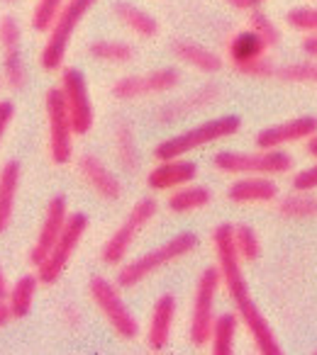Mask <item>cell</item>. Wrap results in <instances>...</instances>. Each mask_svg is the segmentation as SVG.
I'll return each instance as SVG.
<instances>
[{
  "instance_id": "36",
  "label": "cell",
  "mask_w": 317,
  "mask_h": 355,
  "mask_svg": "<svg viewBox=\"0 0 317 355\" xmlns=\"http://www.w3.org/2000/svg\"><path fill=\"white\" fill-rule=\"evenodd\" d=\"M286 22L291 30L295 32H317V6H300V8H293L288 10Z\"/></svg>"
},
{
  "instance_id": "20",
  "label": "cell",
  "mask_w": 317,
  "mask_h": 355,
  "mask_svg": "<svg viewBox=\"0 0 317 355\" xmlns=\"http://www.w3.org/2000/svg\"><path fill=\"white\" fill-rule=\"evenodd\" d=\"M171 54L184 66H188V69H193V71H200V73H208V76L218 73L225 64L220 54H215L213 49H208V46L198 44V42H190V40H174L171 42Z\"/></svg>"
},
{
  "instance_id": "9",
  "label": "cell",
  "mask_w": 317,
  "mask_h": 355,
  "mask_svg": "<svg viewBox=\"0 0 317 355\" xmlns=\"http://www.w3.org/2000/svg\"><path fill=\"white\" fill-rule=\"evenodd\" d=\"M47 124H49V158L54 166H69L74 161V127L61 88H49L44 95Z\"/></svg>"
},
{
  "instance_id": "47",
  "label": "cell",
  "mask_w": 317,
  "mask_h": 355,
  "mask_svg": "<svg viewBox=\"0 0 317 355\" xmlns=\"http://www.w3.org/2000/svg\"><path fill=\"white\" fill-rule=\"evenodd\" d=\"M259 3H263V0H257V6H259Z\"/></svg>"
},
{
  "instance_id": "19",
  "label": "cell",
  "mask_w": 317,
  "mask_h": 355,
  "mask_svg": "<svg viewBox=\"0 0 317 355\" xmlns=\"http://www.w3.org/2000/svg\"><path fill=\"white\" fill-rule=\"evenodd\" d=\"M220 93H222V90H220V85H215V83L200 85L198 90L188 93L186 98L174 100V103L164 105V107L158 110V122H174V119L188 117V114L198 112V110L210 107V105L220 100Z\"/></svg>"
},
{
  "instance_id": "4",
  "label": "cell",
  "mask_w": 317,
  "mask_h": 355,
  "mask_svg": "<svg viewBox=\"0 0 317 355\" xmlns=\"http://www.w3.org/2000/svg\"><path fill=\"white\" fill-rule=\"evenodd\" d=\"M95 6H98V0H66V6L61 8L59 17H56L54 25L47 32V42L40 54L42 69L49 71V73H56V71L64 69L71 40L76 37V30H79L81 22L86 20V15Z\"/></svg>"
},
{
  "instance_id": "23",
  "label": "cell",
  "mask_w": 317,
  "mask_h": 355,
  "mask_svg": "<svg viewBox=\"0 0 317 355\" xmlns=\"http://www.w3.org/2000/svg\"><path fill=\"white\" fill-rule=\"evenodd\" d=\"M113 15L117 17L120 25H124L139 40H154L158 35V22L144 8L134 6V3H127V0L113 3Z\"/></svg>"
},
{
  "instance_id": "35",
  "label": "cell",
  "mask_w": 317,
  "mask_h": 355,
  "mask_svg": "<svg viewBox=\"0 0 317 355\" xmlns=\"http://www.w3.org/2000/svg\"><path fill=\"white\" fill-rule=\"evenodd\" d=\"M20 44H22V27L17 22V17L0 15V49H3V54L20 51Z\"/></svg>"
},
{
  "instance_id": "39",
  "label": "cell",
  "mask_w": 317,
  "mask_h": 355,
  "mask_svg": "<svg viewBox=\"0 0 317 355\" xmlns=\"http://www.w3.org/2000/svg\"><path fill=\"white\" fill-rule=\"evenodd\" d=\"M13 117H15V105L10 100H0V144H3L8 127L13 124Z\"/></svg>"
},
{
  "instance_id": "37",
  "label": "cell",
  "mask_w": 317,
  "mask_h": 355,
  "mask_svg": "<svg viewBox=\"0 0 317 355\" xmlns=\"http://www.w3.org/2000/svg\"><path fill=\"white\" fill-rule=\"evenodd\" d=\"M291 185H293L295 193H315L317 190V163H312V166L298 171L295 175H293Z\"/></svg>"
},
{
  "instance_id": "41",
  "label": "cell",
  "mask_w": 317,
  "mask_h": 355,
  "mask_svg": "<svg viewBox=\"0 0 317 355\" xmlns=\"http://www.w3.org/2000/svg\"><path fill=\"white\" fill-rule=\"evenodd\" d=\"M227 6H232L234 10H254L257 8V0H225Z\"/></svg>"
},
{
  "instance_id": "28",
  "label": "cell",
  "mask_w": 317,
  "mask_h": 355,
  "mask_svg": "<svg viewBox=\"0 0 317 355\" xmlns=\"http://www.w3.org/2000/svg\"><path fill=\"white\" fill-rule=\"evenodd\" d=\"M278 214L286 219H310L317 217V198L310 193H295L278 200Z\"/></svg>"
},
{
  "instance_id": "16",
  "label": "cell",
  "mask_w": 317,
  "mask_h": 355,
  "mask_svg": "<svg viewBox=\"0 0 317 355\" xmlns=\"http://www.w3.org/2000/svg\"><path fill=\"white\" fill-rule=\"evenodd\" d=\"M195 175H198V166L193 161L171 158V161H158V166L147 173V185L152 193H171V190L193 183Z\"/></svg>"
},
{
  "instance_id": "32",
  "label": "cell",
  "mask_w": 317,
  "mask_h": 355,
  "mask_svg": "<svg viewBox=\"0 0 317 355\" xmlns=\"http://www.w3.org/2000/svg\"><path fill=\"white\" fill-rule=\"evenodd\" d=\"M3 80L10 85L13 90H22L27 85V66L22 59L20 51H10V54H3Z\"/></svg>"
},
{
  "instance_id": "17",
  "label": "cell",
  "mask_w": 317,
  "mask_h": 355,
  "mask_svg": "<svg viewBox=\"0 0 317 355\" xmlns=\"http://www.w3.org/2000/svg\"><path fill=\"white\" fill-rule=\"evenodd\" d=\"M79 173L86 180V185H88L98 198L110 200V202L122 198V183H120L117 175H115L98 156L83 153V156L79 158Z\"/></svg>"
},
{
  "instance_id": "8",
  "label": "cell",
  "mask_w": 317,
  "mask_h": 355,
  "mask_svg": "<svg viewBox=\"0 0 317 355\" xmlns=\"http://www.w3.org/2000/svg\"><path fill=\"white\" fill-rule=\"evenodd\" d=\"M156 212H158V205H156V200H152V198H142L132 205V209L127 212V217H124L122 224L110 234V239L105 241L103 251H100V258H103L105 266L115 268L127 258L129 248L134 246L139 232H142V229L147 227L154 217H156Z\"/></svg>"
},
{
  "instance_id": "33",
  "label": "cell",
  "mask_w": 317,
  "mask_h": 355,
  "mask_svg": "<svg viewBox=\"0 0 317 355\" xmlns=\"http://www.w3.org/2000/svg\"><path fill=\"white\" fill-rule=\"evenodd\" d=\"M276 78L288 80V83H317V61L305 59L298 64L281 66L276 71Z\"/></svg>"
},
{
  "instance_id": "3",
  "label": "cell",
  "mask_w": 317,
  "mask_h": 355,
  "mask_svg": "<svg viewBox=\"0 0 317 355\" xmlns=\"http://www.w3.org/2000/svg\"><path fill=\"white\" fill-rule=\"evenodd\" d=\"M242 129V119L237 114H220L208 122L198 124V127H190L181 134L164 139L161 144L154 146V158L156 161H171V158H184L190 151L200 146H208L215 141H225V139L234 137V134Z\"/></svg>"
},
{
  "instance_id": "42",
  "label": "cell",
  "mask_w": 317,
  "mask_h": 355,
  "mask_svg": "<svg viewBox=\"0 0 317 355\" xmlns=\"http://www.w3.org/2000/svg\"><path fill=\"white\" fill-rule=\"evenodd\" d=\"M13 314L10 309H8V302L6 300H0V329H6L8 324H10Z\"/></svg>"
},
{
  "instance_id": "40",
  "label": "cell",
  "mask_w": 317,
  "mask_h": 355,
  "mask_svg": "<svg viewBox=\"0 0 317 355\" xmlns=\"http://www.w3.org/2000/svg\"><path fill=\"white\" fill-rule=\"evenodd\" d=\"M300 51L307 56V59L317 61V32H307V35H302Z\"/></svg>"
},
{
  "instance_id": "6",
  "label": "cell",
  "mask_w": 317,
  "mask_h": 355,
  "mask_svg": "<svg viewBox=\"0 0 317 355\" xmlns=\"http://www.w3.org/2000/svg\"><path fill=\"white\" fill-rule=\"evenodd\" d=\"M222 287V277H220V268H205L198 277L195 285L193 304H190V329L188 338L195 348H205L210 345V336H213L215 324V302H218V292Z\"/></svg>"
},
{
  "instance_id": "46",
  "label": "cell",
  "mask_w": 317,
  "mask_h": 355,
  "mask_svg": "<svg viewBox=\"0 0 317 355\" xmlns=\"http://www.w3.org/2000/svg\"><path fill=\"white\" fill-rule=\"evenodd\" d=\"M0 88H3V76H0Z\"/></svg>"
},
{
  "instance_id": "34",
  "label": "cell",
  "mask_w": 317,
  "mask_h": 355,
  "mask_svg": "<svg viewBox=\"0 0 317 355\" xmlns=\"http://www.w3.org/2000/svg\"><path fill=\"white\" fill-rule=\"evenodd\" d=\"M249 30L257 32V35L268 44V49L281 42V30H278V25L266 15V12L257 10V8H254V10H249Z\"/></svg>"
},
{
  "instance_id": "12",
  "label": "cell",
  "mask_w": 317,
  "mask_h": 355,
  "mask_svg": "<svg viewBox=\"0 0 317 355\" xmlns=\"http://www.w3.org/2000/svg\"><path fill=\"white\" fill-rule=\"evenodd\" d=\"M59 88H61V93H64L74 134L76 137L90 134V129L95 127V107H93V100H90L88 80H86L83 71L64 69L61 71Z\"/></svg>"
},
{
  "instance_id": "11",
  "label": "cell",
  "mask_w": 317,
  "mask_h": 355,
  "mask_svg": "<svg viewBox=\"0 0 317 355\" xmlns=\"http://www.w3.org/2000/svg\"><path fill=\"white\" fill-rule=\"evenodd\" d=\"M181 83V71L174 66H164V69H154L147 73H134L122 76L110 85V95L115 100H142L152 98V95H164L179 88Z\"/></svg>"
},
{
  "instance_id": "10",
  "label": "cell",
  "mask_w": 317,
  "mask_h": 355,
  "mask_svg": "<svg viewBox=\"0 0 317 355\" xmlns=\"http://www.w3.org/2000/svg\"><path fill=\"white\" fill-rule=\"evenodd\" d=\"M86 232H88V217H86L83 212L69 214L59 241L54 243V248H51L49 256L44 258V263L35 268L42 285H54V282L61 280L66 266H69V261L74 258L76 248H79L81 241H83Z\"/></svg>"
},
{
  "instance_id": "24",
  "label": "cell",
  "mask_w": 317,
  "mask_h": 355,
  "mask_svg": "<svg viewBox=\"0 0 317 355\" xmlns=\"http://www.w3.org/2000/svg\"><path fill=\"white\" fill-rule=\"evenodd\" d=\"M37 287H40V277L37 275H22L8 287V309H10L13 319H25L32 311V304H35L37 297Z\"/></svg>"
},
{
  "instance_id": "31",
  "label": "cell",
  "mask_w": 317,
  "mask_h": 355,
  "mask_svg": "<svg viewBox=\"0 0 317 355\" xmlns=\"http://www.w3.org/2000/svg\"><path fill=\"white\" fill-rule=\"evenodd\" d=\"M66 6V0H37L35 8H32V17H30V27L35 32L47 35L49 27L54 25V20L59 17L61 8Z\"/></svg>"
},
{
  "instance_id": "30",
  "label": "cell",
  "mask_w": 317,
  "mask_h": 355,
  "mask_svg": "<svg viewBox=\"0 0 317 355\" xmlns=\"http://www.w3.org/2000/svg\"><path fill=\"white\" fill-rule=\"evenodd\" d=\"M234 248H237L242 263H252L261 256V241H259V234L249 224H237L234 227Z\"/></svg>"
},
{
  "instance_id": "13",
  "label": "cell",
  "mask_w": 317,
  "mask_h": 355,
  "mask_svg": "<svg viewBox=\"0 0 317 355\" xmlns=\"http://www.w3.org/2000/svg\"><path fill=\"white\" fill-rule=\"evenodd\" d=\"M66 219H69V202H66L64 195H56V198H51L49 205H47L42 227H40V232H37V239L30 248L32 268L44 263V258L49 256V251L54 248V243L59 241L61 232H64Z\"/></svg>"
},
{
  "instance_id": "45",
  "label": "cell",
  "mask_w": 317,
  "mask_h": 355,
  "mask_svg": "<svg viewBox=\"0 0 317 355\" xmlns=\"http://www.w3.org/2000/svg\"><path fill=\"white\" fill-rule=\"evenodd\" d=\"M0 3H8V6H10V3H20V0H0Z\"/></svg>"
},
{
  "instance_id": "5",
  "label": "cell",
  "mask_w": 317,
  "mask_h": 355,
  "mask_svg": "<svg viewBox=\"0 0 317 355\" xmlns=\"http://www.w3.org/2000/svg\"><path fill=\"white\" fill-rule=\"evenodd\" d=\"M213 166L225 175H283L291 173L293 156L283 148H259V151H220Z\"/></svg>"
},
{
  "instance_id": "44",
  "label": "cell",
  "mask_w": 317,
  "mask_h": 355,
  "mask_svg": "<svg viewBox=\"0 0 317 355\" xmlns=\"http://www.w3.org/2000/svg\"><path fill=\"white\" fill-rule=\"evenodd\" d=\"M305 151L310 153L312 158H317V134L312 139H307V144H305Z\"/></svg>"
},
{
  "instance_id": "43",
  "label": "cell",
  "mask_w": 317,
  "mask_h": 355,
  "mask_svg": "<svg viewBox=\"0 0 317 355\" xmlns=\"http://www.w3.org/2000/svg\"><path fill=\"white\" fill-rule=\"evenodd\" d=\"M8 277H6V270H3V266H0V300H6L8 295Z\"/></svg>"
},
{
  "instance_id": "25",
  "label": "cell",
  "mask_w": 317,
  "mask_h": 355,
  "mask_svg": "<svg viewBox=\"0 0 317 355\" xmlns=\"http://www.w3.org/2000/svg\"><path fill=\"white\" fill-rule=\"evenodd\" d=\"M210 200H213V193H210L205 185L188 183V185H184V188L171 190L169 200H166V207L174 214H190V212H198V209L208 207Z\"/></svg>"
},
{
  "instance_id": "1",
  "label": "cell",
  "mask_w": 317,
  "mask_h": 355,
  "mask_svg": "<svg viewBox=\"0 0 317 355\" xmlns=\"http://www.w3.org/2000/svg\"><path fill=\"white\" fill-rule=\"evenodd\" d=\"M213 248H215V256H218L222 287L227 290V297L232 300L234 311H237L244 329L249 331L257 350L261 355H281L283 353L281 343H278L276 334H273L266 316L261 314V309H259L257 302H254L252 290H249V282H247V277H244L242 258H239L237 248H234V227L232 224H220V227H215Z\"/></svg>"
},
{
  "instance_id": "29",
  "label": "cell",
  "mask_w": 317,
  "mask_h": 355,
  "mask_svg": "<svg viewBox=\"0 0 317 355\" xmlns=\"http://www.w3.org/2000/svg\"><path fill=\"white\" fill-rule=\"evenodd\" d=\"M113 134H115L113 137L115 153H117L122 168H127V171H137L139 156H137V141H134V129L129 127L127 122H120Z\"/></svg>"
},
{
  "instance_id": "2",
  "label": "cell",
  "mask_w": 317,
  "mask_h": 355,
  "mask_svg": "<svg viewBox=\"0 0 317 355\" xmlns=\"http://www.w3.org/2000/svg\"><path fill=\"white\" fill-rule=\"evenodd\" d=\"M198 248V236L193 232H181L174 239H169L166 243L156 246L154 251H147L142 256H137L134 261L124 263L117 270V285L129 290V287H137L139 282H144L147 277H152L154 272L164 270L166 266L181 261V258L190 256V253Z\"/></svg>"
},
{
  "instance_id": "7",
  "label": "cell",
  "mask_w": 317,
  "mask_h": 355,
  "mask_svg": "<svg viewBox=\"0 0 317 355\" xmlns=\"http://www.w3.org/2000/svg\"><path fill=\"white\" fill-rule=\"evenodd\" d=\"M88 295L90 302L100 309V314L105 316V321L110 324V329L115 331V336L124 340H134L139 336V321L137 316L129 311V306L124 304L122 295H120V285L110 282L108 277H93L88 282Z\"/></svg>"
},
{
  "instance_id": "18",
  "label": "cell",
  "mask_w": 317,
  "mask_h": 355,
  "mask_svg": "<svg viewBox=\"0 0 317 355\" xmlns=\"http://www.w3.org/2000/svg\"><path fill=\"white\" fill-rule=\"evenodd\" d=\"M227 200L234 205H268L278 200V185L271 175H239L227 188Z\"/></svg>"
},
{
  "instance_id": "15",
  "label": "cell",
  "mask_w": 317,
  "mask_h": 355,
  "mask_svg": "<svg viewBox=\"0 0 317 355\" xmlns=\"http://www.w3.org/2000/svg\"><path fill=\"white\" fill-rule=\"evenodd\" d=\"M174 321H176V297L171 292L161 295L152 306V316H149L147 326V345L152 353H164L171 343V334H174Z\"/></svg>"
},
{
  "instance_id": "14",
  "label": "cell",
  "mask_w": 317,
  "mask_h": 355,
  "mask_svg": "<svg viewBox=\"0 0 317 355\" xmlns=\"http://www.w3.org/2000/svg\"><path fill=\"white\" fill-rule=\"evenodd\" d=\"M317 134V117L312 114H302V117H293L288 122L273 124L257 134V146L259 148H283L288 144L307 141Z\"/></svg>"
},
{
  "instance_id": "38",
  "label": "cell",
  "mask_w": 317,
  "mask_h": 355,
  "mask_svg": "<svg viewBox=\"0 0 317 355\" xmlns=\"http://www.w3.org/2000/svg\"><path fill=\"white\" fill-rule=\"evenodd\" d=\"M276 71H278V66L273 64L268 56H263V59L249 64L247 69H242L239 73L247 76V78H271V76H276Z\"/></svg>"
},
{
  "instance_id": "22",
  "label": "cell",
  "mask_w": 317,
  "mask_h": 355,
  "mask_svg": "<svg viewBox=\"0 0 317 355\" xmlns=\"http://www.w3.org/2000/svg\"><path fill=\"white\" fill-rule=\"evenodd\" d=\"M22 183V168L17 161H8L0 168V234L8 232L15 214L17 193H20Z\"/></svg>"
},
{
  "instance_id": "21",
  "label": "cell",
  "mask_w": 317,
  "mask_h": 355,
  "mask_svg": "<svg viewBox=\"0 0 317 355\" xmlns=\"http://www.w3.org/2000/svg\"><path fill=\"white\" fill-rule=\"evenodd\" d=\"M266 51H268V44L257 32L249 30V27L237 32V35H232V40L227 42V59H229V64L234 66L237 73L242 69H247L249 64H254V61L263 59Z\"/></svg>"
},
{
  "instance_id": "26",
  "label": "cell",
  "mask_w": 317,
  "mask_h": 355,
  "mask_svg": "<svg viewBox=\"0 0 317 355\" xmlns=\"http://www.w3.org/2000/svg\"><path fill=\"white\" fill-rule=\"evenodd\" d=\"M239 324H242V321H239L237 311H225V314L215 316L213 336H210V350H213V355L234 353V340H237Z\"/></svg>"
},
{
  "instance_id": "27",
  "label": "cell",
  "mask_w": 317,
  "mask_h": 355,
  "mask_svg": "<svg viewBox=\"0 0 317 355\" xmlns=\"http://www.w3.org/2000/svg\"><path fill=\"white\" fill-rule=\"evenodd\" d=\"M88 54L100 64H129L134 59V46L122 40H95L88 44Z\"/></svg>"
}]
</instances>
